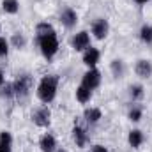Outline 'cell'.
I'll return each mask as SVG.
<instances>
[{
    "mask_svg": "<svg viewBox=\"0 0 152 152\" xmlns=\"http://www.w3.org/2000/svg\"><path fill=\"white\" fill-rule=\"evenodd\" d=\"M2 85H4V75L0 73V87H2Z\"/></svg>",
    "mask_w": 152,
    "mask_h": 152,
    "instance_id": "cell-27",
    "label": "cell"
},
{
    "mask_svg": "<svg viewBox=\"0 0 152 152\" xmlns=\"http://www.w3.org/2000/svg\"><path fill=\"white\" fill-rule=\"evenodd\" d=\"M60 21L67 27V28H71V27H75L76 21H78V16H76V12L73 9H66L62 14H60Z\"/></svg>",
    "mask_w": 152,
    "mask_h": 152,
    "instance_id": "cell-9",
    "label": "cell"
},
{
    "mask_svg": "<svg viewBox=\"0 0 152 152\" xmlns=\"http://www.w3.org/2000/svg\"><path fill=\"white\" fill-rule=\"evenodd\" d=\"M90 92H92V90H88V88L83 87V85L78 87V88H76V97H78V101H80V103H87V101L90 99Z\"/></svg>",
    "mask_w": 152,
    "mask_h": 152,
    "instance_id": "cell-17",
    "label": "cell"
},
{
    "mask_svg": "<svg viewBox=\"0 0 152 152\" xmlns=\"http://www.w3.org/2000/svg\"><path fill=\"white\" fill-rule=\"evenodd\" d=\"M92 152H108V151H106V147H103V145H96V147L92 149Z\"/></svg>",
    "mask_w": 152,
    "mask_h": 152,
    "instance_id": "cell-26",
    "label": "cell"
},
{
    "mask_svg": "<svg viewBox=\"0 0 152 152\" xmlns=\"http://www.w3.org/2000/svg\"><path fill=\"white\" fill-rule=\"evenodd\" d=\"M12 87H14V96H18V97H25V96L28 94L30 78H28V76H20V78L12 83Z\"/></svg>",
    "mask_w": 152,
    "mask_h": 152,
    "instance_id": "cell-5",
    "label": "cell"
},
{
    "mask_svg": "<svg viewBox=\"0 0 152 152\" xmlns=\"http://www.w3.org/2000/svg\"><path fill=\"white\" fill-rule=\"evenodd\" d=\"M39 147H41L42 152H53L55 147H57V142H55V138L51 134H44L41 138V142H39Z\"/></svg>",
    "mask_w": 152,
    "mask_h": 152,
    "instance_id": "cell-10",
    "label": "cell"
},
{
    "mask_svg": "<svg viewBox=\"0 0 152 152\" xmlns=\"http://www.w3.org/2000/svg\"><path fill=\"white\" fill-rule=\"evenodd\" d=\"M57 85H58V78L55 75L51 76H44L39 83L37 88V96L42 103H51L55 99V94H57Z\"/></svg>",
    "mask_w": 152,
    "mask_h": 152,
    "instance_id": "cell-1",
    "label": "cell"
},
{
    "mask_svg": "<svg viewBox=\"0 0 152 152\" xmlns=\"http://www.w3.org/2000/svg\"><path fill=\"white\" fill-rule=\"evenodd\" d=\"M57 152H66V151H57Z\"/></svg>",
    "mask_w": 152,
    "mask_h": 152,
    "instance_id": "cell-29",
    "label": "cell"
},
{
    "mask_svg": "<svg viewBox=\"0 0 152 152\" xmlns=\"http://www.w3.org/2000/svg\"><path fill=\"white\" fill-rule=\"evenodd\" d=\"M142 94H143V88H142L140 85H134V87H131V96H133L134 99L142 97Z\"/></svg>",
    "mask_w": 152,
    "mask_h": 152,
    "instance_id": "cell-24",
    "label": "cell"
},
{
    "mask_svg": "<svg viewBox=\"0 0 152 152\" xmlns=\"http://www.w3.org/2000/svg\"><path fill=\"white\" fill-rule=\"evenodd\" d=\"M0 96H2V97H11V96H14V87H12V83H5V85H2Z\"/></svg>",
    "mask_w": 152,
    "mask_h": 152,
    "instance_id": "cell-20",
    "label": "cell"
},
{
    "mask_svg": "<svg viewBox=\"0 0 152 152\" xmlns=\"http://www.w3.org/2000/svg\"><path fill=\"white\" fill-rule=\"evenodd\" d=\"M136 2H138V4H145L147 0H136Z\"/></svg>",
    "mask_w": 152,
    "mask_h": 152,
    "instance_id": "cell-28",
    "label": "cell"
},
{
    "mask_svg": "<svg viewBox=\"0 0 152 152\" xmlns=\"http://www.w3.org/2000/svg\"><path fill=\"white\" fill-rule=\"evenodd\" d=\"M11 145H12V136L7 131L0 133V152H11Z\"/></svg>",
    "mask_w": 152,
    "mask_h": 152,
    "instance_id": "cell-12",
    "label": "cell"
},
{
    "mask_svg": "<svg viewBox=\"0 0 152 152\" xmlns=\"http://www.w3.org/2000/svg\"><path fill=\"white\" fill-rule=\"evenodd\" d=\"M12 42H14L16 48H23V46H25V37H23L21 34H14V36H12Z\"/></svg>",
    "mask_w": 152,
    "mask_h": 152,
    "instance_id": "cell-22",
    "label": "cell"
},
{
    "mask_svg": "<svg viewBox=\"0 0 152 152\" xmlns=\"http://www.w3.org/2000/svg\"><path fill=\"white\" fill-rule=\"evenodd\" d=\"M73 136H75V142H76L78 147H83V145H85V142H87V134H85V131H83L81 127L76 126L75 129H73Z\"/></svg>",
    "mask_w": 152,
    "mask_h": 152,
    "instance_id": "cell-15",
    "label": "cell"
},
{
    "mask_svg": "<svg viewBox=\"0 0 152 152\" xmlns=\"http://www.w3.org/2000/svg\"><path fill=\"white\" fill-rule=\"evenodd\" d=\"M92 34L97 39H104L106 34H108V21L103 20V18H97L92 25Z\"/></svg>",
    "mask_w": 152,
    "mask_h": 152,
    "instance_id": "cell-6",
    "label": "cell"
},
{
    "mask_svg": "<svg viewBox=\"0 0 152 152\" xmlns=\"http://www.w3.org/2000/svg\"><path fill=\"white\" fill-rule=\"evenodd\" d=\"M134 71H136V75L142 76V78H149L152 75V62L151 60H138Z\"/></svg>",
    "mask_w": 152,
    "mask_h": 152,
    "instance_id": "cell-8",
    "label": "cell"
},
{
    "mask_svg": "<svg viewBox=\"0 0 152 152\" xmlns=\"http://www.w3.org/2000/svg\"><path fill=\"white\" fill-rule=\"evenodd\" d=\"M129 118L134 120V122H138V120L142 118V110H140V108H133V110L129 112Z\"/></svg>",
    "mask_w": 152,
    "mask_h": 152,
    "instance_id": "cell-23",
    "label": "cell"
},
{
    "mask_svg": "<svg viewBox=\"0 0 152 152\" xmlns=\"http://www.w3.org/2000/svg\"><path fill=\"white\" fill-rule=\"evenodd\" d=\"M140 37L142 41H145V42H152V27H143L142 28V32H140Z\"/></svg>",
    "mask_w": 152,
    "mask_h": 152,
    "instance_id": "cell-21",
    "label": "cell"
},
{
    "mask_svg": "<svg viewBox=\"0 0 152 152\" xmlns=\"http://www.w3.org/2000/svg\"><path fill=\"white\" fill-rule=\"evenodd\" d=\"M97 60H99V51H97L96 48H88V50L85 51V55H83V62H85L88 67H94V66L97 64Z\"/></svg>",
    "mask_w": 152,
    "mask_h": 152,
    "instance_id": "cell-11",
    "label": "cell"
},
{
    "mask_svg": "<svg viewBox=\"0 0 152 152\" xmlns=\"http://www.w3.org/2000/svg\"><path fill=\"white\" fill-rule=\"evenodd\" d=\"M2 7H4V11L5 12H11V14H14L16 11H18V0H4L2 2Z\"/></svg>",
    "mask_w": 152,
    "mask_h": 152,
    "instance_id": "cell-18",
    "label": "cell"
},
{
    "mask_svg": "<svg viewBox=\"0 0 152 152\" xmlns=\"http://www.w3.org/2000/svg\"><path fill=\"white\" fill-rule=\"evenodd\" d=\"M36 34H37V37H46V36H51V34H55V30H53V27L51 25H48V23H39L37 28H36Z\"/></svg>",
    "mask_w": 152,
    "mask_h": 152,
    "instance_id": "cell-14",
    "label": "cell"
},
{
    "mask_svg": "<svg viewBox=\"0 0 152 152\" xmlns=\"http://www.w3.org/2000/svg\"><path fill=\"white\" fill-rule=\"evenodd\" d=\"M39 46H41V51L46 58H51L57 50H58V41H57V36L51 34V36H46V37L39 39Z\"/></svg>",
    "mask_w": 152,
    "mask_h": 152,
    "instance_id": "cell-2",
    "label": "cell"
},
{
    "mask_svg": "<svg viewBox=\"0 0 152 152\" xmlns=\"http://www.w3.org/2000/svg\"><path fill=\"white\" fill-rule=\"evenodd\" d=\"M50 118H51V112H50L46 106L39 108V110H36V112L32 113V120L37 124L39 127H46V126H50Z\"/></svg>",
    "mask_w": 152,
    "mask_h": 152,
    "instance_id": "cell-3",
    "label": "cell"
},
{
    "mask_svg": "<svg viewBox=\"0 0 152 152\" xmlns=\"http://www.w3.org/2000/svg\"><path fill=\"white\" fill-rule=\"evenodd\" d=\"M7 51H9V44H7V41H5L4 37H0V57L7 55Z\"/></svg>",
    "mask_w": 152,
    "mask_h": 152,
    "instance_id": "cell-25",
    "label": "cell"
},
{
    "mask_svg": "<svg viewBox=\"0 0 152 152\" xmlns=\"http://www.w3.org/2000/svg\"><path fill=\"white\" fill-rule=\"evenodd\" d=\"M85 118H87V122H90V124H96L99 118H101V110H97V108H90V110H85Z\"/></svg>",
    "mask_w": 152,
    "mask_h": 152,
    "instance_id": "cell-16",
    "label": "cell"
},
{
    "mask_svg": "<svg viewBox=\"0 0 152 152\" xmlns=\"http://www.w3.org/2000/svg\"><path fill=\"white\" fill-rule=\"evenodd\" d=\"M112 71H113V75L117 78H120V76L124 75V64H122V60H113L112 62Z\"/></svg>",
    "mask_w": 152,
    "mask_h": 152,
    "instance_id": "cell-19",
    "label": "cell"
},
{
    "mask_svg": "<svg viewBox=\"0 0 152 152\" xmlns=\"http://www.w3.org/2000/svg\"><path fill=\"white\" fill-rule=\"evenodd\" d=\"M90 44V39H88V34L87 32H80L76 34L75 39H73V48L76 51H81V50H87Z\"/></svg>",
    "mask_w": 152,
    "mask_h": 152,
    "instance_id": "cell-7",
    "label": "cell"
},
{
    "mask_svg": "<svg viewBox=\"0 0 152 152\" xmlns=\"http://www.w3.org/2000/svg\"><path fill=\"white\" fill-rule=\"evenodd\" d=\"M101 83V73L97 71V69H90L88 73H85V76H83V87H87L88 90H94L97 85Z\"/></svg>",
    "mask_w": 152,
    "mask_h": 152,
    "instance_id": "cell-4",
    "label": "cell"
},
{
    "mask_svg": "<svg viewBox=\"0 0 152 152\" xmlns=\"http://www.w3.org/2000/svg\"><path fill=\"white\" fill-rule=\"evenodd\" d=\"M142 142H143V134H142V131H138V129H134V131H131L129 133V145L131 147H140L142 145Z\"/></svg>",
    "mask_w": 152,
    "mask_h": 152,
    "instance_id": "cell-13",
    "label": "cell"
}]
</instances>
